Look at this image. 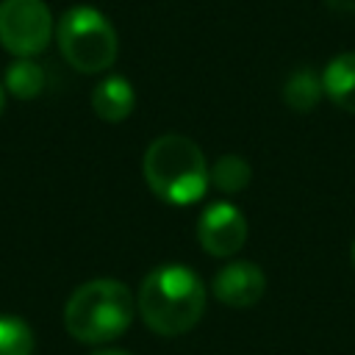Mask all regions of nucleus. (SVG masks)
I'll return each instance as SVG.
<instances>
[{"label":"nucleus","instance_id":"f257e3e1","mask_svg":"<svg viewBox=\"0 0 355 355\" xmlns=\"http://www.w3.org/2000/svg\"><path fill=\"white\" fill-rule=\"evenodd\" d=\"M136 311L158 336L189 333L205 311V286L186 263H161L141 280Z\"/></svg>","mask_w":355,"mask_h":355},{"label":"nucleus","instance_id":"f03ea898","mask_svg":"<svg viewBox=\"0 0 355 355\" xmlns=\"http://www.w3.org/2000/svg\"><path fill=\"white\" fill-rule=\"evenodd\" d=\"M144 180L155 197L169 205H191L208 189V164L197 141L180 133H164L144 150Z\"/></svg>","mask_w":355,"mask_h":355},{"label":"nucleus","instance_id":"7ed1b4c3","mask_svg":"<svg viewBox=\"0 0 355 355\" xmlns=\"http://www.w3.org/2000/svg\"><path fill=\"white\" fill-rule=\"evenodd\" d=\"M133 311L136 302L125 283L97 277L69 294L64 305V327L83 344H105L130 327Z\"/></svg>","mask_w":355,"mask_h":355},{"label":"nucleus","instance_id":"20e7f679","mask_svg":"<svg viewBox=\"0 0 355 355\" xmlns=\"http://www.w3.org/2000/svg\"><path fill=\"white\" fill-rule=\"evenodd\" d=\"M61 55L78 72H103L116 58V31L94 6H72L55 25Z\"/></svg>","mask_w":355,"mask_h":355},{"label":"nucleus","instance_id":"39448f33","mask_svg":"<svg viewBox=\"0 0 355 355\" xmlns=\"http://www.w3.org/2000/svg\"><path fill=\"white\" fill-rule=\"evenodd\" d=\"M53 39V14L42 0L0 3V44L17 58L42 53Z\"/></svg>","mask_w":355,"mask_h":355},{"label":"nucleus","instance_id":"423d86ee","mask_svg":"<svg viewBox=\"0 0 355 355\" xmlns=\"http://www.w3.org/2000/svg\"><path fill=\"white\" fill-rule=\"evenodd\" d=\"M197 239L200 247L214 258H230L236 255L247 241V216L233 202H211L200 214L197 222Z\"/></svg>","mask_w":355,"mask_h":355},{"label":"nucleus","instance_id":"0eeeda50","mask_svg":"<svg viewBox=\"0 0 355 355\" xmlns=\"http://www.w3.org/2000/svg\"><path fill=\"white\" fill-rule=\"evenodd\" d=\"M211 288L227 308H252L266 291V275L252 261H230L214 275Z\"/></svg>","mask_w":355,"mask_h":355},{"label":"nucleus","instance_id":"6e6552de","mask_svg":"<svg viewBox=\"0 0 355 355\" xmlns=\"http://www.w3.org/2000/svg\"><path fill=\"white\" fill-rule=\"evenodd\" d=\"M133 105H136V92H133L130 80L122 78V75L103 78L94 86V92H92V108L105 122H122V119H128L130 111H133Z\"/></svg>","mask_w":355,"mask_h":355},{"label":"nucleus","instance_id":"1a4fd4ad","mask_svg":"<svg viewBox=\"0 0 355 355\" xmlns=\"http://www.w3.org/2000/svg\"><path fill=\"white\" fill-rule=\"evenodd\" d=\"M322 86L341 111L355 114V53L336 55L322 72Z\"/></svg>","mask_w":355,"mask_h":355},{"label":"nucleus","instance_id":"9d476101","mask_svg":"<svg viewBox=\"0 0 355 355\" xmlns=\"http://www.w3.org/2000/svg\"><path fill=\"white\" fill-rule=\"evenodd\" d=\"M324 94L322 86V75H316L311 67H300L288 75V80L283 83V100L288 108H294L297 114H308L311 108L319 105Z\"/></svg>","mask_w":355,"mask_h":355},{"label":"nucleus","instance_id":"9b49d317","mask_svg":"<svg viewBox=\"0 0 355 355\" xmlns=\"http://www.w3.org/2000/svg\"><path fill=\"white\" fill-rule=\"evenodd\" d=\"M250 178H252L250 164H247L241 155H236V153L219 155V158L208 166V180H211V186H216V189L225 191V194H236V191L247 189Z\"/></svg>","mask_w":355,"mask_h":355},{"label":"nucleus","instance_id":"f8f14e48","mask_svg":"<svg viewBox=\"0 0 355 355\" xmlns=\"http://www.w3.org/2000/svg\"><path fill=\"white\" fill-rule=\"evenodd\" d=\"M3 86L14 97H19V100H31V97H36L44 89V69L36 61H31V58H17L6 69Z\"/></svg>","mask_w":355,"mask_h":355},{"label":"nucleus","instance_id":"ddd939ff","mask_svg":"<svg viewBox=\"0 0 355 355\" xmlns=\"http://www.w3.org/2000/svg\"><path fill=\"white\" fill-rule=\"evenodd\" d=\"M33 330L19 316H0V355H31Z\"/></svg>","mask_w":355,"mask_h":355},{"label":"nucleus","instance_id":"4468645a","mask_svg":"<svg viewBox=\"0 0 355 355\" xmlns=\"http://www.w3.org/2000/svg\"><path fill=\"white\" fill-rule=\"evenodd\" d=\"M92 355H130V352H125V349H97Z\"/></svg>","mask_w":355,"mask_h":355},{"label":"nucleus","instance_id":"2eb2a0df","mask_svg":"<svg viewBox=\"0 0 355 355\" xmlns=\"http://www.w3.org/2000/svg\"><path fill=\"white\" fill-rule=\"evenodd\" d=\"M3 105H6V86L0 83V111H3Z\"/></svg>","mask_w":355,"mask_h":355},{"label":"nucleus","instance_id":"dca6fc26","mask_svg":"<svg viewBox=\"0 0 355 355\" xmlns=\"http://www.w3.org/2000/svg\"><path fill=\"white\" fill-rule=\"evenodd\" d=\"M349 261H352V266H355V241H352V250H349Z\"/></svg>","mask_w":355,"mask_h":355}]
</instances>
